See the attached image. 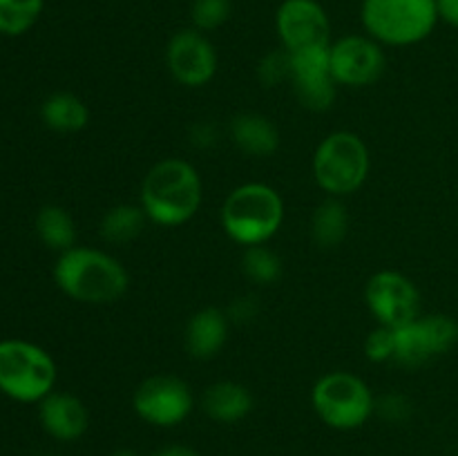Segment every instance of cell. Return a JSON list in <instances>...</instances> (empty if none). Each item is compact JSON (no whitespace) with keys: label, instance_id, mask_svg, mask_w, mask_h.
<instances>
[{"label":"cell","instance_id":"1","mask_svg":"<svg viewBox=\"0 0 458 456\" xmlns=\"http://www.w3.org/2000/svg\"><path fill=\"white\" fill-rule=\"evenodd\" d=\"M54 282L74 302L103 307L123 298L130 275L114 255L89 246H72L58 253Z\"/></svg>","mask_w":458,"mask_h":456},{"label":"cell","instance_id":"2","mask_svg":"<svg viewBox=\"0 0 458 456\" xmlns=\"http://www.w3.org/2000/svg\"><path fill=\"white\" fill-rule=\"evenodd\" d=\"M204 197L201 177L192 164L183 159H161L141 182L139 204L157 226H183L197 215Z\"/></svg>","mask_w":458,"mask_h":456},{"label":"cell","instance_id":"3","mask_svg":"<svg viewBox=\"0 0 458 456\" xmlns=\"http://www.w3.org/2000/svg\"><path fill=\"white\" fill-rule=\"evenodd\" d=\"M219 219L235 244L244 249L268 244L284 222V201L268 183H242L228 192Z\"/></svg>","mask_w":458,"mask_h":456},{"label":"cell","instance_id":"4","mask_svg":"<svg viewBox=\"0 0 458 456\" xmlns=\"http://www.w3.org/2000/svg\"><path fill=\"white\" fill-rule=\"evenodd\" d=\"M365 34L383 47H410L423 43L437 30V0H362Z\"/></svg>","mask_w":458,"mask_h":456},{"label":"cell","instance_id":"5","mask_svg":"<svg viewBox=\"0 0 458 456\" xmlns=\"http://www.w3.org/2000/svg\"><path fill=\"white\" fill-rule=\"evenodd\" d=\"M313 179L327 197H343L360 190L369 177L371 156L367 143L349 130H335L313 152Z\"/></svg>","mask_w":458,"mask_h":456},{"label":"cell","instance_id":"6","mask_svg":"<svg viewBox=\"0 0 458 456\" xmlns=\"http://www.w3.org/2000/svg\"><path fill=\"white\" fill-rule=\"evenodd\" d=\"M318 418L331 429L352 432L376 414V396L369 384L352 371H329L311 389Z\"/></svg>","mask_w":458,"mask_h":456},{"label":"cell","instance_id":"7","mask_svg":"<svg viewBox=\"0 0 458 456\" xmlns=\"http://www.w3.org/2000/svg\"><path fill=\"white\" fill-rule=\"evenodd\" d=\"M56 362L43 347L27 340L0 342V392L18 402H40L54 392Z\"/></svg>","mask_w":458,"mask_h":456},{"label":"cell","instance_id":"8","mask_svg":"<svg viewBox=\"0 0 458 456\" xmlns=\"http://www.w3.org/2000/svg\"><path fill=\"white\" fill-rule=\"evenodd\" d=\"M394 362L416 369L445 356L458 344V322L445 313L419 316L410 325L394 329Z\"/></svg>","mask_w":458,"mask_h":456},{"label":"cell","instance_id":"9","mask_svg":"<svg viewBox=\"0 0 458 456\" xmlns=\"http://www.w3.org/2000/svg\"><path fill=\"white\" fill-rule=\"evenodd\" d=\"M132 410L152 427H177L195 410V393L191 384L177 376H150L134 389Z\"/></svg>","mask_w":458,"mask_h":456},{"label":"cell","instance_id":"10","mask_svg":"<svg viewBox=\"0 0 458 456\" xmlns=\"http://www.w3.org/2000/svg\"><path fill=\"white\" fill-rule=\"evenodd\" d=\"M365 304L380 326L398 329L420 316V293L398 271H378L367 280Z\"/></svg>","mask_w":458,"mask_h":456},{"label":"cell","instance_id":"11","mask_svg":"<svg viewBox=\"0 0 458 456\" xmlns=\"http://www.w3.org/2000/svg\"><path fill=\"white\" fill-rule=\"evenodd\" d=\"M329 45H313V47L289 52V83L300 106L311 112L329 110L338 94V83L331 72Z\"/></svg>","mask_w":458,"mask_h":456},{"label":"cell","instance_id":"12","mask_svg":"<svg viewBox=\"0 0 458 456\" xmlns=\"http://www.w3.org/2000/svg\"><path fill=\"white\" fill-rule=\"evenodd\" d=\"M329 61L338 88H367L383 76L387 58L378 40L367 34H347L329 45Z\"/></svg>","mask_w":458,"mask_h":456},{"label":"cell","instance_id":"13","mask_svg":"<svg viewBox=\"0 0 458 456\" xmlns=\"http://www.w3.org/2000/svg\"><path fill=\"white\" fill-rule=\"evenodd\" d=\"M170 76L183 88H204L217 74V49L204 31L188 27L170 36L165 45Z\"/></svg>","mask_w":458,"mask_h":456},{"label":"cell","instance_id":"14","mask_svg":"<svg viewBox=\"0 0 458 456\" xmlns=\"http://www.w3.org/2000/svg\"><path fill=\"white\" fill-rule=\"evenodd\" d=\"M276 34L286 52L329 45V13L318 0H282L276 12Z\"/></svg>","mask_w":458,"mask_h":456},{"label":"cell","instance_id":"15","mask_svg":"<svg viewBox=\"0 0 458 456\" xmlns=\"http://www.w3.org/2000/svg\"><path fill=\"white\" fill-rule=\"evenodd\" d=\"M38 420L49 436L61 443H72L88 432L89 411L74 393L52 392L38 402Z\"/></svg>","mask_w":458,"mask_h":456},{"label":"cell","instance_id":"16","mask_svg":"<svg viewBox=\"0 0 458 456\" xmlns=\"http://www.w3.org/2000/svg\"><path fill=\"white\" fill-rule=\"evenodd\" d=\"M231 334V320L226 311L206 307L192 313L183 329V347L195 360H213L226 347Z\"/></svg>","mask_w":458,"mask_h":456},{"label":"cell","instance_id":"17","mask_svg":"<svg viewBox=\"0 0 458 456\" xmlns=\"http://www.w3.org/2000/svg\"><path fill=\"white\" fill-rule=\"evenodd\" d=\"M231 139L246 156L264 159L280 150V130L259 112H240L231 121Z\"/></svg>","mask_w":458,"mask_h":456},{"label":"cell","instance_id":"18","mask_svg":"<svg viewBox=\"0 0 458 456\" xmlns=\"http://www.w3.org/2000/svg\"><path fill=\"white\" fill-rule=\"evenodd\" d=\"M201 411L215 423H240L253 411V393L246 384L235 380H219L206 387L201 396Z\"/></svg>","mask_w":458,"mask_h":456},{"label":"cell","instance_id":"19","mask_svg":"<svg viewBox=\"0 0 458 456\" xmlns=\"http://www.w3.org/2000/svg\"><path fill=\"white\" fill-rule=\"evenodd\" d=\"M40 119L54 132H81L89 123V110L81 97L72 92H56L40 106Z\"/></svg>","mask_w":458,"mask_h":456},{"label":"cell","instance_id":"20","mask_svg":"<svg viewBox=\"0 0 458 456\" xmlns=\"http://www.w3.org/2000/svg\"><path fill=\"white\" fill-rule=\"evenodd\" d=\"M349 232L347 206L338 197H327L311 215V237L320 249H335Z\"/></svg>","mask_w":458,"mask_h":456},{"label":"cell","instance_id":"21","mask_svg":"<svg viewBox=\"0 0 458 456\" xmlns=\"http://www.w3.org/2000/svg\"><path fill=\"white\" fill-rule=\"evenodd\" d=\"M150 222L141 204H116L103 213L98 222V235L110 244H130L143 232Z\"/></svg>","mask_w":458,"mask_h":456},{"label":"cell","instance_id":"22","mask_svg":"<svg viewBox=\"0 0 458 456\" xmlns=\"http://www.w3.org/2000/svg\"><path fill=\"white\" fill-rule=\"evenodd\" d=\"M36 235L47 249L63 253L76 246L74 217L63 206H43L36 215Z\"/></svg>","mask_w":458,"mask_h":456},{"label":"cell","instance_id":"23","mask_svg":"<svg viewBox=\"0 0 458 456\" xmlns=\"http://www.w3.org/2000/svg\"><path fill=\"white\" fill-rule=\"evenodd\" d=\"M242 271H244V275L253 284L271 286L280 280L282 273H284V266H282V259L276 250L268 249L267 244H259L244 249V255H242Z\"/></svg>","mask_w":458,"mask_h":456},{"label":"cell","instance_id":"24","mask_svg":"<svg viewBox=\"0 0 458 456\" xmlns=\"http://www.w3.org/2000/svg\"><path fill=\"white\" fill-rule=\"evenodd\" d=\"M45 0H0V34L21 36L30 31L43 12Z\"/></svg>","mask_w":458,"mask_h":456},{"label":"cell","instance_id":"25","mask_svg":"<svg viewBox=\"0 0 458 456\" xmlns=\"http://www.w3.org/2000/svg\"><path fill=\"white\" fill-rule=\"evenodd\" d=\"M231 13H233V0H192L191 4L192 27L204 31V34L226 25Z\"/></svg>","mask_w":458,"mask_h":456},{"label":"cell","instance_id":"26","mask_svg":"<svg viewBox=\"0 0 458 456\" xmlns=\"http://www.w3.org/2000/svg\"><path fill=\"white\" fill-rule=\"evenodd\" d=\"M291 74V56L284 47L273 49L267 56L259 58L258 63V79L264 88H277Z\"/></svg>","mask_w":458,"mask_h":456},{"label":"cell","instance_id":"27","mask_svg":"<svg viewBox=\"0 0 458 456\" xmlns=\"http://www.w3.org/2000/svg\"><path fill=\"white\" fill-rule=\"evenodd\" d=\"M394 349H396V338H394V329L389 326H376L369 331L365 338V356L369 362H394Z\"/></svg>","mask_w":458,"mask_h":456},{"label":"cell","instance_id":"28","mask_svg":"<svg viewBox=\"0 0 458 456\" xmlns=\"http://www.w3.org/2000/svg\"><path fill=\"white\" fill-rule=\"evenodd\" d=\"M411 405L405 396L401 393H387L383 398H376V414L383 416L385 420H392V423H401L410 416Z\"/></svg>","mask_w":458,"mask_h":456},{"label":"cell","instance_id":"29","mask_svg":"<svg viewBox=\"0 0 458 456\" xmlns=\"http://www.w3.org/2000/svg\"><path fill=\"white\" fill-rule=\"evenodd\" d=\"M231 325H249L259 316V302L255 295H237L226 308Z\"/></svg>","mask_w":458,"mask_h":456},{"label":"cell","instance_id":"30","mask_svg":"<svg viewBox=\"0 0 458 456\" xmlns=\"http://www.w3.org/2000/svg\"><path fill=\"white\" fill-rule=\"evenodd\" d=\"M219 132L213 123H197L191 130V143L197 148H213L217 146Z\"/></svg>","mask_w":458,"mask_h":456},{"label":"cell","instance_id":"31","mask_svg":"<svg viewBox=\"0 0 458 456\" xmlns=\"http://www.w3.org/2000/svg\"><path fill=\"white\" fill-rule=\"evenodd\" d=\"M437 4L441 21H445L447 25L458 30V0H437Z\"/></svg>","mask_w":458,"mask_h":456},{"label":"cell","instance_id":"32","mask_svg":"<svg viewBox=\"0 0 458 456\" xmlns=\"http://www.w3.org/2000/svg\"><path fill=\"white\" fill-rule=\"evenodd\" d=\"M152 456H199V452L183 443H170V445L159 447Z\"/></svg>","mask_w":458,"mask_h":456},{"label":"cell","instance_id":"33","mask_svg":"<svg viewBox=\"0 0 458 456\" xmlns=\"http://www.w3.org/2000/svg\"><path fill=\"white\" fill-rule=\"evenodd\" d=\"M110 456H141L134 447H116Z\"/></svg>","mask_w":458,"mask_h":456}]
</instances>
